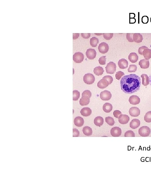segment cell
I'll return each instance as SVG.
<instances>
[{"instance_id": "cell-10", "label": "cell", "mask_w": 151, "mask_h": 170, "mask_svg": "<svg viewBox=\"0 0 151 170\" xmlns=\"http://www.w3.org/2000/svg\"><path fill=\"white\" fill-rule=\"evenodd\" d=\"M129 113L130 115L132 117H138L140 114V110L137 107H132L129 109Z\"/></svg>"}, {"instance_id": "cell-24", "label": "cell", "mask_w": 151, "mask_h": 170, "mask_svg": "<svg viewBox=\"0 0 151 170\" xmlns=\"http://www.w3.org/2000/svg\"><path fill=\"white\" fill-rule=\"evenodd\" d=\"M104 72L103 69L102 67L100 66L96 67L93 70L94 74L98 76L102 75Z\"/></svg>"}, {"instance_id": "cell-4", "label": "cell", "mask_w": 151, "mask_h": 170, "mask_svg": "<svg viewBox=\"0 0 151 170\" xmlns=\"http://www.w3.org/2000/svg\"><path fill=\"white\" fill-rule=\"evenodd\" d=\"M106 72L108 74H113L115 73L116 70V65L113 62L108 63L105 67Z\"/></svg>"}, {"instance_id": "cell-33", "label": "cell", "mask_w": 151, "mask_h": 170, "mask_svg": "<svg viewBox=\"0 0 151 170\" xmlns=\"http://www.w3.org/2000/svg\"><path fill=\"white\" fill-rule=\"evenodd\" d=\"M124 136L125 137H135V134L133 131L129 130L127 131L125 133Z\"/></svg>"}, {"instance_id": "cell-37", "label": "cell", "mask_w": 151, "mask_h": 170, "mask_svg": "<svg viewBox=\"0 0 151 170\" xmlns=\"http://www.w3.org/2000/svg\"><path fill=\"white\" fill-rule=\"evenodd\" d=\"M125 75L123 72L121 71H119L116 73L115 75V77L116 79L119 80L121 78L122 76Z\"/></svg>"}, {"instance_id": "cell-28", "label": "cell", "mask_w": 151, "mask_h": 170, "mask_svg": "<svg viewBox=\"0 0 151 170\" xmlns=\"http://www.w3.org/2000/svg\"><path fill=\"white\" fill-rule=\"evenodd\" d=\"M99 43V40L95 37H93L90 39V45L93 47H95L97 46Z\"/></svg>"}, {"instance_id": "cell-26", "label": "cell", "mask_w": 151, "mask_h": 170, "mask_svg": "<svg viewBox=\"0 0 151 170\" xmlns=\"http://www.w3.org/2000/svg\"><path fill=\"white\" fill-rule=\"evenodd\" d=\"M83 131L84 135L86 136H91L93 133L92 128L89 126L84 127Z\"/></svg>"}, {"instance_id": "cell-6", "label": "cell", "mask_w": 151, "mask_h": 170, "mask_svg": "<svg viewBox=\"0 0 151 170\" xmlns=\"http://www.w3.org/2000/svg\"><path fill=\"white\" fill-rule=\"evenodd\" d=\"M100 98L103 101H109L112 97L111 92L108 90H105L101 92L100 95Z\"/></svg>"}, {"instance_id": "cell-39", "label": "cell", "mask_w": 151, "mask_h": 170, "mask_svg": "<svg viewBox=\"0 0 151 170\" xmlns=\"http://www.w3.org/2000/svg\"><path fill=\"white\" fill-rule=\"evenodd\" d=\"M103 79H105L107 80L109 82V85H111L113 81V77L111 76L107 75L104 76L103 77Z\"/></svg>"}, {"instance_id": "cell-19", "label": "cell", "mask_w": 151, "mask_h": 170, "mask_svg": "<svg viewBox=\"0 0 151 170\" xmlns=\"http://www.w3.org/2000/svg\"><path fill=\"white\" fill-rule=\"evenodd\" d=\"M74 123L76 126L81 127L84 125V120L83 118L81 117H77L74 119Z\"/></svg>"}, {"instance_id": "cell-3", "label": "cell", "mask_w": 151, "mask_h": 170, "mask_svg": "<svg viewBox=\"0 0 151 170\" xmlns=\"http://www.w3.org/2000/svg\"><path fill=\"white\" fill-rule=\"evenodd\" d=\"M84 81L87 85H92L94 83L95 78L94 75L91 73H87L84 76Z\"/></svg>"}, {"instance_id": "cell-40", "label": "cell", "mask_w": 151, "mask_h": 170, "mask_svg": "<svg viewBox=\"0 0 151 170\" xmlns=\"http://www.w3.org/2000/svg\"><path fill=\"white\" fill-rule=\"evenodd\" d=\"M89 96V98H90L92 96L91 92L89 90H86L84 91L82 94V96Z\"/></svg>"}, {"instance_id": "cell-7", "label": "cell", "mask_w": 151, "mask_h": 170, "mask_svg": "<svg viewBox=\"0 0 151 170\" xmlns=\"http://www.w3.org/2000/svg\"><path fill=\"white\" fill-rule=\"evenodd\" d=\"M98 49L100 53L105 54L107 53L109 50V46L106 43L102 42L99 45Z\"/></svg>"}, {"instance_id": "cell-35", "label": "cell", "mask_w": 151, "mask_h": 170, "mask_svg": "<svg viewBox=\"0 0 151 170\" xmlns=\"http://www.w3.org/2000/svg\"><path fill=\"white\" fill-rule=\"evenodd\" d=\"M99 62L100 64L101 65H105L106 62V56H102L100 57L99 59Z\"/></svg>"}, {"instance_id": "cell-22", "label": "cell", "mask_w": 151, "mask_h": 170, "mask_svg": "<svg viewBox=\"0 0 151 170\" xmlns=\"http://www.w3.org/2000/svg\"><path fill=\"white\" fill-rule=\"evenodd\" d=\"M94 123L97 126L101 127L104 124V119L101 116H98L94 119Z\"/></svg>"}, {"instance_id": "cell-18", "label": "cell", "mask_w": 151, "mask_h": 170, "mask_svg": "<svg viewBox=\"0 0 151 170\" xmlns=\"http://www.w3.org/2000/svg\"><path fill=\"white\" fill-rule=\"evenodd\" d=\"M80 113L81 115L84 117H88L91 114L92 111L90 108H84L81 109Z\"/></svg>"}, {"instance_id": "cell-11", "label": "cell", "mask_w": 151, "mask_h": 170, "mask_svg": "<svg viewBox=\"0 0 151 170\" xmlns=\"http://www.w3.org/2000/svg\"><path fill=\"white\" fill-rule=\"evenodd\" d=\"M130 120L129 116L125 114H121L118 118V121L120 124H127Z\"/></svg>"}, {"instance_id": "cell-14", "label": "cell", "mask_w": 151, "mask_h": 170, "mask_svg": "<svg viewBox=\"0 0 151 170\" xmlns=\"http://www.w3.org/2000/svg\"><path fill=\"white\" fill-rule=\"evenodd\" d=\"M129 101L131 104L133 105H136L140 103V100L138 96L133 95L130 97Z\"/></svg>"}, {"instance_id": "cell-45", "label": "cell", "mask_w": 151, "mask_h": 170, "mask_svg": "<svg viewBox=\"0 0 151 170\" xmlns=\"http://www.w3.org/2000/svg\"><path fill=\"white\" fill-rule=\"evenodd\" d=\"M73 40H76L79 37V33H73Z\"/></svg>"}, {"instance_id": "cell-8", "label": "cell", "mask_w": 151, "mask_h": 170, "mask_svg": "<svg viewBox=\"0 0 151 170\" xmlns=\"http://www.w3.org/2000/svg\"><path fill=\"white\" fill-rule=\"evenodd\" d=\"M86 55L87 58L89 60H93L97 56V52L94 49H88L86 51Z\"/></svg>"}, {"instance_id": "cell-23", "label": "cell", "mask_w": 151, "mask_h": 170, "mask_svg": "<svg viewBox=\"0 0 151 170\" xmlns=\"http://www.w3.org/2000/svg\"><path fill=\"white\" fill-rule=\"evenodd\" d=\"M113 107L111 104L106 103L104 104L103 107V110L106 113H109L113 110Z\"/></svg>"}, {"instance_id": "cell-12", "label": "cell", "mask_w": 151, "mask_h": 170, "mask_svg": "<svg viewBox=\"0 0 151 170\" xmlns=\"http://www.w3.org/2000/svg\"><path fill=\"white\" fill-rule=\"evenodd\" d=\"M109 85V82L105 79H102L98 83L97 86L100 89H104Z\"/></svg>"}, {"instance_id": "cell-32", "label": "cell", "mask_w": 151, "mask_h": 170, "mask_svg": "<svg viewBox=\"0 0 151 170\" xmlns=\"http://www.w3.org/2000/svg\"><path fill=\"white\" fill-rule=\"evenodd\" d=\"M137 66L135 65H131L129 66V68L128 69V71L129 73L135 72L137 70Z\"/></svg>"}, {"instance_id": "cell-1", "label": "cell", "mask_w": 151, "mask_h": 170, "mask_svg": "<svg viewBox=\"0 0 151 170\" xmlns=\"http://www.w3.org/2000/svg\"><path fill=\"white\" fill-rule=\"evenodd\" d=\"M141 84L140 77L135 74L124 76L120 81L121 90L128 94L133 93L139 90Z\"/></svg>"}, {"instance_id": "cell-27", "label": "cell", "mask_w": 151, "mask_h": 170, "mask_svg": "<svg viewBox=\"0 0 151 170\" xmlns=\"http://www.w3.org/2000/svg\"><path fill=\"white\" fill-rule=\"evenodd\" d=\"M141 77L142 78V83L144 86H147L149 84V77L147 75L145 74L141 75Z\"/></svg>"}, {"instance_id": "cell-17", "label": "cell", "mask_w": 151, "mask_h": 170, "mask_svg": "<svg viewBox=\"0 0 151 170\" xmlns=\"http://www.w3.org/2000/svg\"><path fill=\"white\" fill-rule=\"evenodd\" d=\"M140 122L138 119H134L132 120L130 124V127L132 129H135L140 126Z\"/></svg>"}, {"instance_id": "cell-29", "label": "cell", "mask_w": 151, "mask_h": 170, "mask_svg": "<svg viewBox=\"0 0 151 170\" xmlns=\"http://www.w3.org/2000/svg\"><path fill=\"white\" fill-rule=\"evenodd\" d=\"M80 93L79 91L77 90H74L73 91V100L77 101L79 98Z\"/></svg>"}, {"instance_id": "cell-43", "label": "cell", "mask_w": 151, "mask_h": 170, "mask_svg": "<svg viewBox=\"0 0 151 170\" xmlns=\"http://www.w3.org/2000/svg\"><path fill=\"white\" fill-rule=\"evenodd\" d=\"M81 37L85 39L89 38L91 36L90 33H81Z\"/></svg>"}, {"instance_id": "cell-21", "label": "cell", "mask_w": 151, "mask_h": 170, "mask_svg": "<svg viewBox=\"0 0 151 170\" xmlns=\"http://www.w3.org/2000/svg\"><path fill=\"white\" fill-rule=\"evenodd\" d=\"M133 41L135 42L139 43L142 42L143 37L140 33H134L133 35Z\"/></svg>"}, {"instance_id": "cell-2", "label": "cell", "mask_w": 151, "mask_h": 170, "mask_svg": "<svg viewBox=\"0 0 151 170\" xmlns=\"http://www.w3.org/2000/svg\"><path fill=\"white\" fill-rule=\"evenodd\" d=\"M150 133V129L148 126L142 127L139 130V134L142 137H145L149 136Z\"/></svg>"}, {"instance_id": "cell-20", "label": "cell", "mask_w": 151, "mask_h": 170, "mask_svg": "<svg viewBox=\"0 0 151 170\" xmlns=\"http://www.w3.org/2000/svg\"><path fill=\"white\" fill-rule=\"evenodd\" d=\"M128 58L131 62L132 63H135L138 61L139 57L137 54L132 53L129 55Z\"/></svg>"}, {"instance_id": "cell-16", "label": "cell", "mask_w": 151, "mask_h": 170, "mask_svg": "<svg viewBox=\"0 0 151 170\" xmlns=\"http://www.w3.org/2000/svg\"><path fill=\"white\" fill-rule=\"evenodd\" d=\"M139 65L142 69H147L149 67V60L145 59L141 60L139 62Z\"/></svg>"}, {"instance_id": "cell-44", "label": "cell", "mask_w": 151, "mask_h": 170, "mask_svg": "<svg viewBox=\"0 0 151 170\" xmlns=\"http://www.w3.org/2000/svg\"><path fill=\"white\" fill-rule=\"evenodd\" d=\"M147 48H148V47L145 46H141V47L139 48L138 49V53L140 55H143V51L144 49H147Z\"/></svg>"}, {"instance_id": "cell-9", "label": "cell", "mask_w": 151, "mask_h": 170, "mask_svg": "<svg viewBox=\"0 0 151 170\" xmlns=\"http://www.w3.org/2000/svg\"><path fill=\"white\" fill-rule=\"evenodd\" d=\"M111 134L113 137H119L121 134V128L117 127L112 128L111 130Z\"/></svg>"}, {"instance_id": "cell-46", "label": "cell", "mask_w": 151, "mask_h": 170, "mask_svg": "<svg viewBox=\"0 0 151 170\" xmlns=\"http://www.w3.org/2000/svg\"><path fill=\"white\" fill-rule=\"evenodd\" d=\"M149 84H150L151 86V74L150 75V76H149Z\"/></svg>"}, {"instance_id": "cell-42", "label": "cell", "mask_w": 151, "mask_h": 170, "mask_svg": "<svg viewBox=\"0 0 151 170\" xmlns=\"http://www.w3.org/2000/svg\"><path fill=\"white\" fill-rule=\"evenodd\" d=\"M142 22L144 24L147 23L149 21V18L147 16H144L141 19Z\"/></svg>"}, {"instance_id": "cell-15", "label": "cell", "mask_w": 151, "mask_h": 170, "mask_svg": "<svg viewBox=\"0 0 151 170\" xmlns=\"http://www.w3.org/2000/svg\"><path fill=\"white\" fill-rule=\"evenodd\" d=\"M89 96H82L80 99L79 103L81 106H85L88 105L90 103V99Z\"/></svg>"}, {"instance_id": "cell-34", "label": "cell", "mask_w": 151, "mask_h": 170, "mask_svg": "<svg viewBox=\"0 0 151 170\" xmlns=\"http://www.w3.org/2000/svg\"><path fill=\"white\" fill-rule=\"evenodd\" d=\"M104 38L106 40H109L112 38L113 36V33H103Z\"/></svg>"}, {"instance_id": "cell-38", "label": "cell", "mask_w": 151, "mask_h": 170, "mask_svg": "<svg viewBox=\"0 0 151 170\" xmlns=\"http://www.w3.org/2000/svg\"><path fill=\"white\" fill-rule=\"evenodd\" d=\"M80 132L77 128H73V137H78L79 136Z\"/></svg>"}, {"instance_id": "cell-31", "label": "cell", "mask_w": 151, "mask_h": 170, "mask_svg": "<svg viewBox=\"0 0 151 170\" xmlns=\"http://www.w3.org/2000/svg\"><path fill=\"white\" fill-rule=\"evenodd\" d=\"M144 120L147 123L151 122V111L147 112L144 117Z\"/></svg>"}, {"instance_id": "cell-41", "label": "cell", "mask_w": 151, "mask_h": 170, "mask_svg": "<svg viewBox=\"0 0 151 170\" xmlns=\"http://www.w3.org/2000/svg\"><path fill=\"white\" fill-rule=\"evenodd\" d=\"M121 114H122V113H121V112L118 110L115 111L113 112V113L114 116V117L117 119H118L119 117L121 115Z\"/></svg>"}, {"instance_id": "cell-47", "label": "cell", "mask_w": 151, "mask_h": 170, "mask_svg": "<svg viewBox=\"0 0 151 170\" xmlns=\"http://www.w3.org/2000/svg\"><path fill=\"white\" fill-rule=\"evenodd\" d=\"M150 22H151V18H150Z\"/></svg>"}, {"instance_id": "cell-30", "label": "cell", "mask_w": 151, "mask_h": 170, "mask_svg": "<svg viewBox=\"0 0 151 170\" xmlns=\"http://www.w3.org/2000/svg\"><path fill=\"white\" fill-rule=\"evenodd\" d=\"M105 122L109 125L113 126L114 125L115 122L113 118L111 117H105Z\"/></svg>"}, {"instance_id": "cell-25", "label": "cell", "mask_w": 151, "mask_h": 170, "mask_svg": "<svg viewBox=\"0 0 151 170\" xmlns=\"http://www.w3.org/2000/svg\"><path fill=\"white\" fill-rule=\"evenodd\" d=\"M143 55L145 59L149 60L151 58V50L150 49H145L143 52Z\"/></svg>"}, {"instance_id": "cell-13", "label": "cell", "mask_w": 151, "mask_h": 170, "mask_svg": "<svg viewBox=\"0 0 151 170\" xmlns=\"http://www.w3.org/2000/svg\"><path fill=\"white\" fill-rule=\"evenodd\" d=\"M118 64L120 69H125L128 67L129 63L126 59L122 58L119 60Z\"/></svg>"}, {"instance_id": "cell-5", "label": "cell", "mask_w": 151, "mask_h": 170, "mask_svg": "<svg viewBox=\"0 0 151 170\" xmlns=\"http://www.w3.org/2000/svg\"><path fill=\"white\" fill-rule=\"evenodd\" d=\"M84 56L82 53L77 52L75 53L73 55V59L75 62L80 63L84 61Z\"/></svg>"}, {"instance_id": "cell-36", "label": "cell", "mask_w": 151, "mask_h": 170, "mask_svg": "<svg viewBox=\"0 0 151 170\" xmlns=\"http://www.w3.org/2000/svg\"><path fill=\"white\" fill-rule=\"evenodd\" d=\"M134 33H127V34L126 37L128 41L129 42H133V36Z\"/></svg>"}]
</instances>
